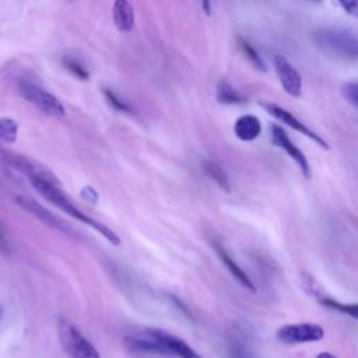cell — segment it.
Listing matches in <instances>:
<instances>
[{"instance_id":"6da1fadb","label":"cell","mask_w":358,"mask_h":358,"mask_svg":"<svg viewBox=\"0 0 358 358\" xmlns=\"http://www.w3.org/2000/svg\"><path fill=\"white\" fill-rule=\"evenodd\" d=\"M32 187L48 201H50L53 206H56L57 208H60L62 211H64L67 215L73 217L74 220L91 227L92 229H95L99 235H102L109 243L117 246L120 243V238L117 236V234L115 231H112L109 227H106L105 224L94 220L92 217H90L88 214L83 213L78 207H76L67 197L66 194L59 189L57 185L49 183L43 179L39 178H32L29 179Z\"/></svg>"},{"instance_id":"7a4b0ae2","label":"cell","mask_w":358,"mask_h":358,"mask_svg":"<svg viewBox=\"0 0 358 358\" xmlns=\"http://www.w3.org/2000/svg\"><path fill=\"white\" fill-rule=\"evenodd\" d=\"M313 41L323 52L355 59L358 55V41L354 31L340 27H324L313 34Z\"/></svg>"},{"instance_id":"3957f363","label":"cell","mask_w":358,"mask_h":358,"mask_svg":"<svg viewBox=\"0 0 358 358\" xmlns=\"http://www.w3.org/2000/svg\"><path fill=\"white\" fill-rule=\"evenodd\" d=\"M18 92L25 101L32 103L36 109L48 116L63 117L66 115L64 105L59 101V98L31 80L21 78L18 81Z\"/></svg>"},{"instance_id":"277c9868","label":"cell","mask_w":358,"mask_h":358,"mask_svg":"<svg viewBox=\"0 0 358 358\" xmlns=\"http://www.w3.org/2000/svg\"><path fill=\"white\" fill-rule=\"evenodd\" d=\"M59 338L63 350L71 358H101L98 350L69 320H59Z\"/></svg>"},{"instance_id":"5b68a950","label":"cell","mask_w":358,"mask_h":358,"mask_svg":"<svg viewBox=\"0 0 358 358\" xmlns=\"http://www.w3.org/2000/svg\"><path fill=\"white\" fill-rule=\"evenodd\" d=\"M0 161L6 165V166H10L11 169L25 175L27 178L32 179V178H41L49 183H53V185H57V179L56 176L52 175L50 171H48L45 166L39 165L38 162L24 157V155H20V154H15V152H11L8 150H4V148H0Z\"/></svg>"},{"instance_id":"8992f818","label":"cell","mask_w":358,"mask_h":358,"mask_svg":"<svg viewBox=\"0 0 358 358\" xmlns=\"http://www.w3.org/2000/svg\"><path fill=\"white\" fill-rule=\"evenodd\" d=\"M275 336L284 344L315 343L323 338L324 330L317 323H291L277 329Z\"/></svg>"},{"instance_id":"52a82bcc","label":"cell","mask_w":358,"mask_h":358,"mask_svg":"<svg viewBox=\"0 0 358 358\" xmlns=\"http://www.w3.org/2000/svg\"><path fill=\"white\" fill-rule=\"evenodd\" d=\"M262 106H263L274 119H277L278 122L285 123V124L289 126L291 129H294V130H296L298 133H301V134L306 136L308 138L313 140V141H315L316 144H319L322 148H329L327 141H326L320 134H317L316 131H313L312 129H309L305 123H302V122H301L292 112H289L288 109H285V108H282V106H280V105H277V103H271V102H263Z\"/></svg>"},{"instance_id":"ba28073f","label":"cell","mask_w":358,"mask_h":358,"mask_svg":"<svg viewBox=\"0 0 358 358\" xmlns=\"http://www.w3.org/2000/svg\"><path fill=\"white\" fill-rule=\"evenodd\" d=\"M15 203L24 208L25 211H28L29 214H32L34 217H36L41 222H43L45 225L53 228V229H57L63 234H67L69 236H73L74 235V231L64 222L62 221L60 218H57L55 214H52L48 208H45L42 204H39L35 199L29 197V196H24V194H20L15 197Z\"/></svg>"},{"instance_id":"9c48e42d","label":"cell","mask_w":358,"mask_h":358,"mask_svg":"<svg viewBox=\"0 0 358 358\" xmlns=\"http://www.w3.org/2000/svg\"><path fill=\"white\" fill-rule=\"evenodd\" d=\"M274 69L278 76V80L284 88V91L298 98L302 94V77L298 73V70L287 60L285 56L277 55L274 57Z\"/></svg>"},{"instance_id":"30bf717a","label":"cell","mask_w":358,"mask_h":358,"mask_svg":"<svg viewBox=\"0 0 358 358\" xmlns=\"http://www.w3.org/2000/svg\"><path fill=\"white\" fill-rule=\"evenodd\" d=\"M271 140L277 147H280L298 165L302 175H305L306 178L310 175L309 162H308L305 154L295 145V143L289 138V136L281 126H278V124L271 126Z\"/></svg>"},{"instance_id":"8fae6325","label":"cell","mask_w":358,"mask_h":358,"mask_svg":"<svg viewBox=\"0 0 358 358\" xmlns=\"http://www.w3.org/2000/svg\"><path fill=\"white\" fill-rule=\"evenodd\" d=\"M147 333L151 338L159 341L166 348L168 352H173L180 358H203L186 341H183L182 338L173 334H169L159 329H148Z\"/></svg>"},{"instance_id":"7c38bea8","label":"cell","mask_w":358,"mask_h":358,"mask_svg":"<svg viewBox=\"0 0 358 358\" xmlns=\"http://www.w3.org/2000/svg\"><path fill=\"white\" fill-rule=\"evenodd\" d=\"M211 245L217 253V256L220 257V260L222 262V264L228 268V271L232 274V277L246 289L249 291H255V284L252 282V280L249 278V275L246 274V271L235 262V259L231 256V253L227 250V248L224 246V243L218 239H213Z\"/></svg>"},{"instance_id":"4fadbf2b","label":"cell","mask_w":358,"mask_h":358,"mask_svg":"<svg viewBox=\"0 0 358 358\" xmlns=\"http://www.w3.org/2000/svg\"><path fill=\"white\" fill-rule=\"evenodd\" d=\"M234 133L242 141H253L262 133V123L255 115H242L235 120Z\"/></svg>"},{"instance_id":"5bb4252c","label":"cell","mask_w":358,"mask_h":358,"mask_svg":"<svg viewBox=\"0 0 358 358\" xmlns=\"http://www.w3.org/2000/svg\"><path fill=\"white\" fill-rule=\"evenodd\" d=\"M112 15L115 25L120 32H130L134 27L133 6L126 0H117L113 3Z\"/></svg>"},{"instance_id":"9a60e30c","label":"cell","mask_w":358,"mask_h":358,"mask_svg":"<svg viewBox=\"0 0 358 358\" xmlns=\"http://www.w3.org/2000/svg\"><path fill=\"white\" fill-rule=\"evenodd\" d=\"M126 347L133 352H143V354H168L166 348L154 338H141V337H126L124 338Z\"/></svg>"},{"instance_id":"2e32d148","label":"cell","mask_w":358,"mask_h":358,"mask_svg":"<svg viewBox=\"0 0 358 358\" xmlns=\"http://www.w3.org/2000/svg\"><path fill=\"white\" fill-rule=\"evenodd\" d=\"M217 101L224 105H241L248 102V96L222 80L217 85Z\"/></svg>"},{"instance_id":"e0dca14e","label":"cell","mask_w":358,"mask_h":358,"mask_svg":"<svg viewBox=\"0 0 358 358\" xmlns=\"http://www.w3.org/2000/svg\"><path fill=\"white\" fill-rule=\"evenodd\" d=\"M203 171L206 172V175L214 180L222 190L229 192L231 190V185H229V179L228 175L225 173V171L222 169L221 165H218L215 161H204L203 162Z\"/></svg>"},{"instance_id":"ac0fdd59","label":"cell","mask_w":358,"mask_h":358,"mask_svg":"<svg viewBox=\"0 0 358 358\" xmlns=\"http://www.w3.org/2000/svg\"><path fill=\"white\" fill-rule=\"evenodd\" d=\"M238 45H239L241 52L245 55V57L250 62V64H252L255 69H257V70H260V71H266V63H264V60L262 59L260 53L255 49V46H253L249 41H246L245 38L239 36V38H238Z\"/></svg>"},{"instance_id":"d6986e66","label":"cell","mask_w":358,"mask_h":358,"mask_svg":"<svg viewBox=\"0 0 358 358\" xmlns=\"http://www.w3.org/2000/svg\"><path fill=\"white\" fill-rule=\"evenodd\" d=\"M18 123L10 117H0V143L11 144L17 140Z\"/></svg>"},{"instance_id":"ffe728a7","label":"cell","mask_w":358,"mask_h":358,"mask_svg":"<svg viewBox=\"0 0 358 358\" xmlns=\"http://www.w3.org/2000/svg\"><path fill=\"white\" fill-rule=\"evenodd\" d=\"M63 66L66 70H69L74 77H77L78 80H84L87 81L90 78V73L88 70L83 66L81 62H78L77 59L74 57H70V56H64L63 57Z\"/></svg>"},{"instance_id":"44dd1931","label":"cell","mask_w":358,"mask_h":358,"mask_svg":"<svg viewBox=\"0 0 358 358\" xmlns=\"http://www.w3.org/2000/svg\"><path fill=\"white\" fill-rule=\"evenodd\" d=\"M103 95H105L108 103L112 108H115L119 112H124V113H131L133 115V108L124 99H122L115 91H112L110 88H103Z\"/></svg>"},{"instance_id":"7402d4cb","label":"cell","mask_w":358,"mask_h":358,"mask_svg":"<svg viewBox=\"0 0 358 358\" xmlns=\"http://www.w3.org/2000/svg\"><path fill=\"white\" fill-rule=\"evenodd\" d=\"M322 303L334 309V310H340L343 313H347L352 317H357L358 316V306L355 303H351V305H347V303H341L338 301H334V299H330V298H324L322 299Z\"/></svg>"},{"instance_id":"603a6c76","label":"cell","mask_w":358,"mask_h":358,"mask_svg":"<svg viewBox=\"0 0 358 358\" xmlns=\"http://www.w3.org/2000/svg\"><path fill=\"white\" fill-rule=\"evenodd\" d=\"M343 98L352 106L358 105V85L355 81H347L341 85Z\"/></svg>"},{"instance_id":"cb8c5ba5","label":"cell","mask_w":358,"mask_h":358,"mask_svg":"<svg viewBox=\"0 0 358 358\" xmlns=\"http://www.w3.org/2000/svg\"><path fill=\"white\" fill-rule=\"evenodd\" d=\"M81 197L85 201H90V203L95 204L98 201V192L92 186H84L81 189Z\"/></svg>"},{"instance_id":"d4e9b609","label":"cell","mask_w":358,"mask_h":358,"mask_svg":"<svg viewBox=\"0 0 358 358\" xmlns=\"http://www.w3.org/2000/svg\"><path fill=\"white\" fill-rule=\"evenodd\" d=\"M338 6L351 15H357V1H338Z\"/></svg>"},{"instance_id":"484cf974","label":"cell","mask_w":358,"mask_h":358,"mask_svg":"<svg viewBox=\"0 0 358 358\" xmlns=\"http://www.w3.org/2000/svg\"><path fill=\"white\" fill-rule=\"evenodd\" d=\"M316 358H336L333 354H330V352H327V351H323V352H320V354H317L316 355Z\"/></svg>"},{"instance_id":"4316f807","label":"cell","mask_w":358,"mask_h":358,"mask_svg":"<svg viewBox=\"0 0 358 358\" xmlns=\"http://www.w3.org/2000/svg\"><path fill=\"white\" fill-rule=\"evenodd\" d=\"M3 315H4V310H3V308L0 306V322H1V319H3Z\"/></svg>"},{"instance_id":"83f0119b","label":"cell","mask_w":358,"mask_h":358,"mask_svg":"<svg viewBox=\"0 0 358 358\" xmlns=\"http://www.w3.org/2000/svg\"><path fill=\"white\" fill-rule=\"evenodd\" d=\"M0 243H3V235H1V232H0Z\"/></svg>"}]
</instances>
